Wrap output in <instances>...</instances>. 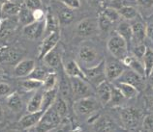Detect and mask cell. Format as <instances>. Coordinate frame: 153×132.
Wrapping results in <instances>:
<instances>
[{
	"label": "cell",
	"mask_w": 153,
	"mask_h": 132,
	"mask_svg": "<svg viewBox=\"0 0 153 132\" xmlns=\"http://www.w3.org/2000/svg\"><path fill=\"white\" fill-rule=\"evenodd\" d=\"M8 132H19V130H10V131H8Z\"/></svg>",
	"instance_id": "9f6ffc18"
},
{
	"label": "cell",
	"mask_w": 153,
	"mask_h": 132,
	"mask_svg": "<svg viewBox=\"0 0 153 132\" xmlns=\"http://www.w3.org/2000/svg\"><path fill=\"white\" fill-rule=\"evenodd\" d=\"M98 23H99L100 31H108L111 29V27L112 26V24H114V23L108 21L102 13L98 18Z\"/></svg>",
	"instance_id": "b9f144b4"
},
{
	"label": "cell",
	"mask_w": 153,
	"mask_h": 132,
	"mask_svg": "<svg viewBox=\"0 0 153 132\" xmlns=\"http://www.w3.org/2000/svg\"><path fill=\"white\" fill-rule=\"evenodd\" d=\"M142 61L144 66V70H146V77H148L153 70V49L147 47Z\"/></svg>",
	"instance_id": "836d02e7"
},
{
	"label": "cell",
	"mask_w": 153,
	"mask_h": 132,
	"mask_svg": "<svg viewBox=\"0 0 153 132\" xmlns=\"http://www.w3.org/2000/svg\"><path fill=\"white\" fill-rule=\"evenodd\" d=\"M44 114V111L34 112V113H28L25 116H22L19 120V126L22 129H29L31 127H34L38 125V122L41 120L42 116Z\"/></svg>",
	"instance_id": "2e32d148"
},
{
	"label": "cell",
	"mask_w": 153,
	"mask_h": 132,
	"mask_svg": "<svg viewBox=\"0 0 153 132\" xmlns=\"http://www.w3.org/2000/svg\"><path fill=\"white\" fill-rule=\"evenodd\" d=\"M70 125L69 122H66V119H64L62 122L56 127V128L51 130L50 132H70Z\"/></svg>",
	"instance_id": "ee69618b"
},
{
	"label": "cell",
	"mask_w": 153,
	"mask_h": 132,
	"mask_svg": "<svg viewBox=\"0 0 153 132\" xmlns=\"http://www.w3.org/2000/svg\"><path fill=\"white\" fill-rule=\"evenodd\" d=\"M100 31L98 18H86L80 21L76 25V34L79 37L88 38L96 36Z\"/></svg>",
	"instance_id": "52a82bcc"
},
{
	"label": "cell",
	"mask_w": 153,
	"mask_h": 132,
	"mask_svg": "<svg viewBox=\"0 0 153 132\" xmlns=\"http://www.w3.org/2000/svg\"><path fill=\"white\" fill-rule=\"evenodd\" d=\"M111 0H106V2H108H108H111Z\"/></svg>",
	"instance_id": "6f0895ef"
},
{
	"label": "cell",
	"mask_w": 153,
	"mask_h": 132,
	"mask_svg": "<svg viewBox=\"0 0 153 132\" xmlns=\"http://www.w3.org/2000/svg\"><path fill=\"white\" fill-rule=\"evenodd\" d=\"M18 18H19V21L21 22L23 26L35 21L34 17H33V11L30 10L29 8L25 5V3H23L22 5L21 11H19V13L18 15Z\"/></svg>",
	"instance_id": "f546056e"
},
{
	"label": "cell",
	"mask_w": 153,
	"mask_h": 132,
	"mask_svg": "<svg viewBox=\"0 0 153 132\" xmlns=\"http://www.w3.org/2000/svg\"><path fill=\"white\" fill-rule=\"evenodd\" d=\"M128 43L117 33L112 34L107 43L108 50L115 59L122 60L128 55Z\"/></svg>",
	"instance_id": "3957f363"
},
{
	"label": "cell",
	"mask_w": 153,
	"mask_h": 132,
	"mask_svg": "<svg viewBox=\"0 0 153 132\" xmlns=\"http://www.w3.org/2000/svg\"><path fill=\"white\" fill-rule=\"evenodd\" d=\"M12 94V88L9 84L0 82V97H8Z\"/></svg>",
	"instance_id": "bcb514c9"
},
{
	"label": "cell",
	"mask_w": 153,
	"mask_h": 132,
	"mask_svg": "<svg viewBox=\"0 0 153 132\" xmlns=\"http://www.w3.org/2000/svg\"><path fill=\"white\" fill-rule=\"evenodd\" d=\"M143 126L146 132H153V115H148L143 119Z\"/></svg>",
	"instance_id": "7bdbcfd3"
},
{
	"label": "cell",
	"mask_w": 153,
	"mask_h": 132,
	"mask_svg": "<svg viewBox=\"0 0 153 132\" xmlns=\"http://www.w3.org/2000/svg\"><path fill=\"white\" fill-rule=\"evenodd\" d=\"M148 79H149V82L151 85H153V70L151 71V73L149 74V76H148Z\"/></svg>",
	"instance_id": "f5cc1de1"
},
{
	"label": "cell",
	"mask_w": 153,
	"mask_h": 132,
	"mask_svg": "<svg viewBox=\"0 0 153 132\" xmlns=\"http://www.w3.org/2000/svg\"><path fill=\"white\" fill-rule=\"evenodd\" d=\"M57 92L58 88L56 87L54 89L44 91L43 95V104H42V111H47L49 108H51L54 104V102L57 98Z\"/></svg>",
	"instance_id": "4316f807"
},
{
	"label": "cell",
	"mask_w": 153,
	"mask_h": 132,
	"mask_svg": "<svg viewBox=\"0 0 153 132\" xmlns=\"http://www.w3.org/2000/svg\"><path fill=\"white\" fill-rule=\"evenodd\" d=\"M95 90H96V95H97V98L101 102V104L108 105L112 90V85L110 83V81L106 80V81L102 82L98 87L95 88Z\"/></svg>",
	"instance_id": "e0dca14e"
},
{
	"label": "cell",
	"mask_w": 153,
	"mask_h": 132,
	"mask_svg": "<svg viewBox=\"0 0 153 132\" xmlns=\"http://www.w3.org/2000/svg\"><path fill=\"white\" fill-rule=\"evenodd\" d=\"M36 67V63L32 59H22L14 67V75L16 77L29 76Z\"/></svg>",
	"instance_id": "9a60e30c"
},
{
	"label": "cell",
	"mask_w": 153,
	"mask_h": 132,
	"mask_svg": "<svg viewBox=\"0 0 153 132\" xmlns=\"http://www.w3.org/2000/svg\"><path fill=\"white\" fill-rule=\"evenodd\" d=\"M102 14L112 23L118 22L120 21V18H122L117 10H115L114 8L108 7V6L107 8H105L104 11L102 12Z\"/></svg>",
	"instance_id": "74e56055"
},
{
	"label": "cell",
	"mask_w": 153,
	"mask_h": 132,
	"mask_svg": "<svg viewBox=\"0 0 153 132\" xmlns=\"http://www.w3.org/2000/svg\"><path fill=\"white\" fill-rule=\"evenodd\" d=\"M138 3L144 7H151L153 5V0H138Z\"/></svg>",
	"instance_id": "816d5d0a"
},
{
	"label": "cell",
	"mask_w": 153,
	"mask_h": 132,
	"mask_svg": "<svg viewBox=\"0 0 153 132\" xmlns=\"http://www.w3.org/2000/svg\"><path fill=\"white\" fill-rule=\"evenodd\" d=\"M143 79L144 77L143 75H140V73H137V71L127 67V69L124 70V73L121 74V76L116 80L115 82H122V83L130 84V85L137 88L139 91H142L144 87Z\"/></svg>",
	"instance_id": "8fae6325"
},
{
	"label": "cell",
	"mask_w": 153,
	"mask_h": 132,
	"mask_svg": "<svg viewBox=\"0 0 153 132\" xmlns=\"http://www.w3.org/2000/svg\"><path fill=\"white\" fill-rule=\"evenodd\" d=\"M123 64L127 67L133 70L137 71L140 75H143V77H146V70H144V66L142 60L136 58L133 55H127L125 58L122 60Z\"/></svg>",
	"instance_id": "d6986e66"
},
{
	"label": "cell",
	"mask_w": 153,
	"mask_h": 132,
	"mask_svg": "<svg viewBox=\"0 0 153 132\" xmlns=\"http://www.w3.org/2000/svg\"><path fill=\"white\" fill-rule=\"evenodd\" d=\"M88 2H89L91 6L96 7V8H99V7L101 8L103 7L105 2H106V0H88Z\"/></svg>",
	"instance_id": "f907efd6"
},
{
	"label": "cell",
	"mask_w": 153,
	"mask_h": 132,
	"mask_svg": "<svg viewBox=\"0 0 153 132\" xmlns=\"http://www.w3.org/2000/svg\"><path fill=\"white\" fill-rule=\"evenodd\" d=\"M101 102L94 95L84 98H80L74 102V110L79 116H85L89 118L93 114H96L99 110Z\"/></svg>",
	"instance_id": "7a4b0ae2"
},
{
	"label": "cell",
	"mask_w": 153,
	"mask_h": 132,
	"mask_svg": "<svg viewBox=\"0 0 153 132\" xmlns=\"http://www.w3.org/2000/svg\"><path fill=\"white\" fill-rule=\"evenodd\" d=\"M25 5L32 11L41 9V7H42L41 0H25Z\"/></svg>",
	"instance_id": "f6af8a7d"
},
{
	"label": "cell",
	"mask_w": 153,
	"mask_h": 132,
	"mask_svg": "<svg viewBox=\"0 0 153 132\" xmlns=\"http://www.w3.org/2000/svg\"><path fill=\"white\" fill-rule=\"evenodd\" d=\"M79 61L84 67H91L97 65L99 62V53L94 46L83 45L79 47L78 53Z\"/></svg>",
	"instance_id": "8992f818"
},
{
	"label": "cell",
	"mask_w": 153,
	"mask_h": 132,
	"mask_svg": "<svg viewBox=\"0 0 153 132\" xmlns=\"http://www.w3.org/2000/svg\"><path fill=\"white\" fill-rule=\"evenodd\" d=\"M43 91H37L36 93L32 95L29 102H28L26 110L29 113H34V112L42 111V104H43Z\"/></svg>",
	"instance_id": "7402d4cb"
},
{
	"label": "cell",
	"mask_w": 153,
	"mask_h": 132,
	"mask_svg": "<svg viewBox=\"0 0 153 132\" xmlns=\"http://www.w3.org/2000/svg\"><path fill=\"white\" fill-rule=\"evenodd\" d=\"M43 61L50 69H57L61 66V56H60L58 51L54 48L43 58Z\"/></svg>",
	"instance_id": "cb8c5ba5"
},
{
	"label": "cell",
	"mask_w": 153,
	"mask_h": 132,
	"mask_svg": "<svg viewBox=\"0 0 153 132\" xmlns=\"http://www.w3.org/2000/svg\"><path fill=\"white\" fill-rule=\"evenodd\" d=\"M62 121L63 120L52 105L47 111L44 112L40 122L35 126L36 132H50L51 130L56 128L62 122Z\"/></svg>",
	"instance_id": "6da1fadb"
},
{
	"label": "cell",
	"mask_w": 153,
	"mask_h": 132,
	"mask_svg": "<svg viewBox=\"0 0 153 132\" xmlns=\"http://www.w3.org/2000/svg\"><path fill=\"white\" fill-rule=\"evenodd\" d=\"M146 38L153 43V23L146 25Z\"/></svg>",
	"instance_id": "681fc988"
},
{
	"label": "cell",
	"mask_w": 153,
	"mask_h": 132,
	"mask_svg": "<svg viewBox=\"0 0 153 132\" xmlns=\"http://www.w3.org/2000/svg\"><path fill=\"white\" fill-rule=\"evenodd\" d=\"M111 132H114V131H111Z\"/></svg>",
	"instance_id": "680465c9"
},
{
	"label": "cell",
	"mask_w": 153,
	"mask_h": 132,
	"mask_svg": "<svg viewBox=\"0 0 153 132\" xmlns=\"http://www.w3.org/2000/svg\"><path fill=\"white\" fill-rule=\"evenodd\" d=\"M125 98L124 95L121 94L117 88H116L114 85H112V90H111V98H110V101H108V106H111V107H117L120 106L125 100Z\"/></svg>",
	"instance_id": "d6a6232c"
},
{
	"label": "cell",
	"mask_w": 153,
	"mask_h": 132,
	"mask_svg": "<svg viewBox=\"0 0 153 132\" xmlns=\"http://www.w3.org/2000/svg\"><path fill=\"white\" fill-rule=\"evenodd\" d=\"M2 119H3V109H2L1 105H0V122L2 121Z\"/></svg>",
	"instance_id": "db71d44e"
},
{
	"label": "cell",
	"mask_w": 153,
	"mask_h": 132,
	"mask_svg": "<svg viewBox=\"0 0 153 132\" xmlns=\"http://www.w3.org/2000/svg\"><path fill=\"white\" fill-rule=\"evenodd\" d=\"M59 1H61L63 4H65L67 7H69L73 10L79 9V8L80 7L79 0H59Z\"/></svg>",
	"instance_id": "7dc6e473"
},
{
	"label": "cell",
	"mask_w": 153,
	"mask_h": 132,
	"mask_svg": "<svg viewBox=\"0 0 153 132\" xmlns=\"http://www.w3.org/2000/svg\"><path fill=\"white\" fill-rule=\"evenodd\" d=\"M133 31V42L136 43H143L146 38V24L140 17L131 21Z\"/></svg>",
	"instance_id": "5bb4252c"
},
{
	"label": "cell",
	"mask_w": 153,
	"mask_h": 132,
	"mask_svg": "<svg viewBox=\"0 0 153 132\" xmlns=\"http://www.w3.org/2000/svg\"><path fill=\"white\" fill-rule=\"evenodd\" d=\"M22 88L26 92H32V91H36L39 90L40 88L43 87V81H40L37 79H33V78H29L22 80Z\"/></svg>",
	"instance_id": "e575fe53"
},
{
	"label": "cell",
	"mask_w": 153,
	"mask_h": 132,
	"mask_svg": "<svg viewBox=\"0 0 153 132\" xmlns=\"http://www.w3.org/2000/svg\"><path fill=\"white\" fill-rule=\"evenodd\" d=\"M116 33L125 40L128 45H131V43L133 42V31L131 22L127 21H121L118 23L117 27H116Z\"/></svg>",
	"instance_id": "44dd1931"
},
{
	"label": "cell",
	"mask_w": 153,
	"mask_h": 132,
	"mask_svg": "<svg viewBox=\"0 0 153 132\" xmlns=\"http://www.w3.org/2000/svg\"><path fill=\"white\" fill-rule=\"evenodd\" d=\"M56 87H57V74L50 71V73L47 75L46 79L43 82V89L44 91H48L54 89Z\"/></svg>",
	"instance_id": "8d00e7d4"
},
{
	"label": "cell",
	"mask_w": 153,
	"mask_h": 132,
	"mask_svg": "<svg viewBox=\"0 0 153 132\" xmlns=\"http://www.w3.org/2000/svg\"><path fill=\"white\" fill-rule=\"evenodd\" d=\"M114 86L121 92V94L124 95V98L126 99H132L135 98L137 95H139V90L135 88L134 86L130 85L127 83H122V82H115Z\"/></svg>",
	"instance_id": "83f0119b"
},
{
	"label": "cell",
	"mask_w": 153,
	"mask_h": 132,
	"mask_svg": "<svg viewBox=\"0 0 153 132\" xmlns=\"http://www.w3.org/2000/svg\"><path fill=\"white\" fill-rule=\"evenodd\" d=\"M4 76V71L2 70V69H0V78H2Z\"/></svg>",
	"instance_id": "11a10c76"
},
{
	"label": "cell",
	"mask_w": 153,
	"mask_h": 132,
	"mask_svg": "<svg viewBox=\"0 0 153 132\" xmlns=\"http://www.w3.org/2000/svg\"><path fill=\"white\" fill-rule=\"evenodd\" d=\"M72 94H73V99L79 100L80 98H88L94 95L93 86L85 79L79 77H70Z\"/></svg>",
	"instance_id": "277c9868"
},
{
	"label": "cell",
	"mask_w": 153,
	"mask_h": 132,
	"mask_svg": "<svg viewBox=\"0 0 153 132\" xmlns=\"http://www.w3.org/2000/svg\"><path fill=\"white\" fill-rule=\"evenodd\" d=\"M146 48L147 47L144 45H143V43H135V45L132 49L133 56H135L136 58H138L140 60H143V55L146 51Z\"/></svg>",
	"instance_id": "60d3db41"
},
{
	"label": "cell",
	"mask_w": 153,
	"mask_h": 132,
	"mask_svg": "<svg viewBox=\"0 0 153 132\" xmlns=\"http://www.w3.org/2000/svg\"><path fill=\"white\" fill-rule=\"evenodd\" d=\"M44 32H46V19L39 21H35L23 27V34L31 40L39 39Z\"/></svg>",
	"instance_id": "4fadbf2b"
},
{
	"label": "cell",
	"mask_w": 153,
	"mask_h": 132,
	"mask_svg": "<svg viewBox=\"0 0 153 132\" xmlns=\"http://www.w3.org/2000/svg\"><path fill=\"white\" fill-rule=\"evenodd\" d=\"M63 70L69 77H79V78L86 80L83 69L79 65L78 62L74 61V60L68 61L65 65H64Z\"/></svg>",
	"instance_id": "ac0fdd59"
},
{
	"label": "cell",
	"mask_w": 153,
	"mask_h": 132,
	"mask_svg": "<svg viewBox=\"0 0 153 132\" xmlns=\"http://www.w3.org/2000/svg\"><path fill=\"white\" fill-rule=\"evenodd\" d=\"M33 17L35 21H43L44 18V12L42 11V9H38V10H35L33 11Z\"/></svg>",
	"instance_id": "c3c4849f"
},
{
	"label": "cell",
	"mask_w": 153,
	"mask_h": 132,
	"mask_svg": "<svg viewBox=\"0 0 153 132\" xmlns=\"http://www.w3.org/2000/svg\"><path fill=\"white\" fill-rule=\"evenodd\" d=\"M53 107L55 108L56 112L58 113V115L61 117L62 120L66 119V116L68 114V104L67 101L64 99L62 97H57L56 100L53 104Z\"/></svg>",
	"instance_id": "d590c367"
},
{
	"label": "cell",
	"mask_w": 153,
	"mask_h": 132,
	"mask_svg": "<svg viewBox=\"0 0 153 132\" xmlns=\"http://www.w3.org/2000/svg\"><path fill=\"white\" fill-rule=\"evenodd\" d=\"M118 13L120 14V15H121V18L124 21H132L140 17L139 11L137 10L136 7L132 5H126L122 7L121 9L118 10Z\"/></svg>",
	"instance_id": "1f68e13d"
},
{
	"label": "cell",
	"mask_w": 153,
	"mask_h": 132,
	"mask_svg": "<svg viewBox=\"0 0 153 132\" xmlns=\"http://www.w3.org/2000/svg\"><path fill=\"white\" fill-rule=\"evenodd\" d=\"M22 59V52H19V50L10 48L5 50L2 54H0V61L8 64V65H12L14 63H19ZM16 64V65H17Z\"/></svg>",
	"instance_id": "603a6c76"
},
{
	"label": "cell",
	"mask_w": 153,
	"mask_h": 132,
	"mask_svg": "<svg viewBox=\"0 0 153 132\" xmlns=\"http://www.w3.org/2000/svg\"><path fill=\"white\" fill-rule=\"evenodd\" d=\"M7 105L12 111H14V112L22 111V107H23L22 98H21V95H19L18 93L14 92V93L10 94L7 97Z\"/></svg>",
	"instance_id": "f1b7e54d"
},
{
	"label": "cell",
	"mask_w": 153,
	"mask_h": 132,
	"mask_svg": "<svg viewBox=\"0 0 153 132\" xmlns=\"http://www.w3.org/2000/svg\"><path fill=\"white\" fill-rule=\"evenodd\" d=\"M46 32H47V35L51 33V32H54V31H58L59 30V21L57 17L51 12V10L48 11L47 15H46Z\"/></svg>",
	"instance_id": "4dcf8cb0"
},
{
	"label": "cell",
	"mask_w": 153,
	"mask_h": 132,
	"mask_svg": "<svg viewBox=\"0 0 153 132\" xmlns=\"http://www.w3.org/2000/svg\"><path fill=\"white\" fill-rule=\"evenodd\" d=\"M50 73V71L48 70L46 67H36L35 69L33 70V71L30 73L29 78H33V79H37V80H40V81H43L46 79L47 75Z\"/></svg>",
	"instance_id": "ab89813d"
},
{
	"label": "cell",
	"mask_w": 153,
	"mask_h": 132,
	"mask_svg": "<svg viewBox=\"0 0 153 132\" xmlns=\"http://www.w3.org/2000/svg\"><path fill=\"white\" fill-rule=\"evenodd\" d=\"M127 69V67L124 65L121 60L114 59L110 60L106 62V75L107 80L110 82L116 81L121 74L124 73V70Z\"/></svg>",
	"instance_id": "30bf717a"
},
{
	"label": "cell",
	"mask_w": 153,
	"mask_h": 132,
	"mask_svg": "<svg viewBox=\"0 0 153 132\" xmlns=\"http://www.w3.org/2000/svg\"><path fill=\"white\" fill-rule=\"evenodd\" d=\"M122 125L127 129H133L138 126L140 120V113L135 108H123L119 113Z\"/></svg>",
	"instance_id": "ba28073f"
},
{
	"label": "cell",
	"mask_w": 153,
	"mask_h": 132,
	"mask_svg": "<svg viewBox=\"0 0 153 132\" xmlns=\"http://www.w3.org/2000/svg\"><path fill=\"white\" fill-rule=\"evenodd\" d=\"M55 11V15L57 17L59 23L62 25H67L74 21V10L67 7L61 1H54L52 3Z\"/></svg>",
	"instance_id": "9c48e42d"
},
{
	"label": "cell",
	"mask_w": 153,
	"mask_h": 132,
	"mask_svg": "<svg viewBox=\"0 0 153 132\" xmlns=\"http://www.w3.org/2000/svg\"><path fill=\"white\" fill-rule=\"evenodd\" d=\"M59 40H60V32H59V30L51 32V33L48 34L46 36V38L43 40L41 45H40L39 55H38L39 59H43L48 53L50 52V51H51L52 49H54L55 46L57 45Z\"/></svg>",
	"instance_id": "7c38bea8"
},
{
	"label": "cell",
	"mask_w": 153,
	"mask_h": 132,
	"mask_svg": "<svg viewBox=\"0 0 153 132\" xmlns=\"http://www.w3.org/2000/svg\"><path fill=\"white\" fill-rule=\"evenodd\" d=\"M93 123H95V130L97 132H111L115 128L114 122L108 117H99Z\"/></svg>",
	"instance_id": "484cf974"
},
{
	"label": "cell",
	"mask_w": 153,
	"mask_h": 132,
	"mask_svg": "<svg viewBox=\"0 0 153 132\" xmlns=\"http://www.w3.org/2000/svg\"><path fill=\"white\" fill-rule=\"evenodd\" d=\"M22 5V4L19 3L18 1L8 0L2 4V15H5L6 17H16L21 11Z\"/></svg>",
	"instance_id": "d4e9b609"
},
{
	"label": "cell",
	"mask_w": 153,
	"mask_h": 132,
	"mask_svg": "<svg viewBox=\"0 0 153 132\" xmlns=\"http://www.w3.org/2000/svg\"><path fill=\"white\" fill-rule=\"evenodd\" d=\"M85 78L94 88L98 87L102 82L107 80L106 75V61L102 60L97 65L91 67H84L83 69Z\"/></svg>",
	"instance_id": "5b68a950"
},
{
	"label": "cell",
	"mask_w": 153,
	"mask_h": 132,
	"mask_svg": "<svg viewBox=\"0 0 153 132\" xmlns=\"http://www.w3.org/2000/svg\"><path fill=\"white\" fill-rule=\"evenodd\" d=\"M58 90L60 91V97H62L66 101L70 100L73 98V94H72V87L70 82V77L65 73V71L63 70L62 77L60 79Z\"/></svg>",
	"instance_id": "ffe728a7"
},
{
	"label": "cell",
	"mask_w": 153,
	"mask_h": 132,
	"mask_svg": "<svg viewBox=\"0 0 153 132\" xmlns=\"http://www.w3.org/2000/svg\"><path fill=\"white\" fill-rule=\"evenodd\" d=\"M16 25H17V21H13V18H7L6 19H4L1 22V24H0V35L4 36L8 34L14 29Z\"/></svg>",
	"instance_id": "f35d334b"
}]
</instances>
